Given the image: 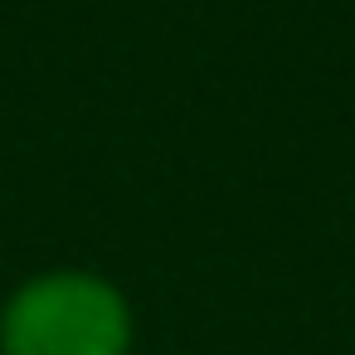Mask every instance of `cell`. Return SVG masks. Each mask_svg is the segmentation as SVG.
Here are the masks:
<instances>
[{"label": "cell", "mask_w": 355, "mask_h": 355, "mask_svg": "<svg viewBox=\"0 0 355 355\" xmlns=\"http://www.w3.org/2000/svg\"><path fill=\"white\" fill-rule=\"evenodd\" d=\"M122 311L93 282H44L15 302L6 321L10 355H117Z\"/></svg>", "instance_id": "cell-1"}]
</instances>
